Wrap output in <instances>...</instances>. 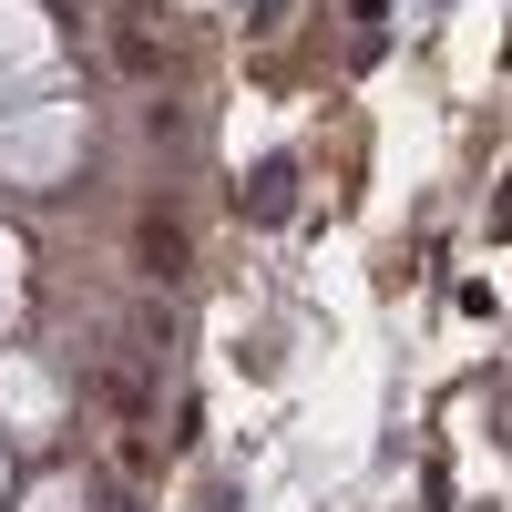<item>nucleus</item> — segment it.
<instances>
[{
  "label": "nucleus",
  "mask_w": 512,
  "mask_h": 512,
  "mask_svg": "<svg viewBox=\"0 0 512 512\" xmlns=\"http://www.w3.org/2000/svg\"><path fill=\"white\" fill-rule=\"evenodd\" d=\"M134 256H144V277H185V267H195L175 216H144V226H134Z\"/></svg>",
  "instance_id": "obj_1"
},
{
  "label": "nucleus",
  "mask_w": 512,
  "mask_h": 512,
  "mask_svg": "<svg viewBox=\"0 0 512 512\" xmlns=\"http://www.w3.org/2000/svg\"><path fill=\"white\" fill-rule=\"evenodd\" d=\"M287 205H297V164H267V175H256V195H246V216H256V226H277Z\"/></svg>",
  "instance_id": "obj_2"
}]
</instances>
